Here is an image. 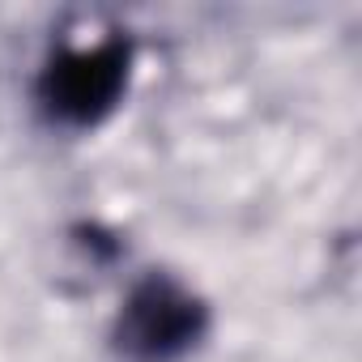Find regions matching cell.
Wrapping results in <instances>:
<instances>
[{
    "label": "cell",
    "mask_w": 362,
    "mask_h": 362,
    "mask_svg": "<svg viewBox=\"0 0 362 362\" xmlns=\"http://www.w3.org/2000/svg\"><path fill=\"white\" fill-rule=\"evenodd\" d=\"M209 315L197 294L170 277H145L115 324V345L128 362H175L205 337Z\"/></svg>",
    "instance_id": "6da1fadb"
},
{
    "label": "cell",
    "mask_w": 362,
    "mask_h": 362,
    "mask_svg": "<svg viewBox=\"0 0 362 362\" xmlns=\"http://www.w3.org/2000/svg\"><path fill=\"white\" fill-rule=\"evenodd\" d=\"M124 77H128V52L119 43L64 52L43 73V103L64 124H94L115 107Z\"/></svg>",
    "instance_id": "7a4b0ae2"
}]
</instances>
